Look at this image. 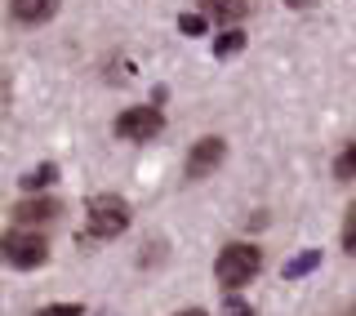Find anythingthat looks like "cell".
<instances>
[{
	"mask_svg": "<svg viewBox=\"0 0 356 316\" xmlns=\"http://www.w3.org/2000/svg\"><path fill=\"white\" fill-rule=\"evenodd\" d=\"M5 107H9V76L0 72V111H5Z\"/></svg>",
	"mask_w": 356,
	"mask_h": 316,
	"instance_id": "e0dca14e",
	"label": "cell"
},
{
	"mask_svg": "<svg viewBox=\"0 0 356 316\" xmlns=\"http://www.w3.org/2000/svg\"><path fill=\"white\" fill-rule=\"evenodd\" d=\"M222 316H254V312H250V303H241V299H232V303H227V308H222Z\"/></svg>",
	"mask_w": 356,
	"mask_h": 316,
	"instance_id": "2e32d148",
	"label": "cell"
},
{
	"mask_svg": "<svg viewBox=\"0 0 356 316\" xmlns=\"http://www.w3.org/2000/svg\"><path fill=\"white\" fill-rule=\"evenodd\" d=\"M200 9H205L209 18H218V22H236V18H245L250 0H200Z\"/></svg>",
	"mask_w": 356,
	"mask_h": 316,
	"instance_id": "ba28073f",
	"label": "cell"
},
{
	"mask_svg": "<svg viewBox=\"0 0 356 316\" xmlns=\"http://www.w3.org/2000/svg\"><path fill=\"white\" fill-rule=\"evenodd\" d=\"M178 27H183L187 36H200V31H205V18H200V14H183V18H178Z\"/></svg>",
	"mask_w": 356,
	"mask_h": 316,
	"instance_id": "9a60e30c",
	"label": "cell"
},
{
	"mask_svg": "<svg viewBox=\"0 0 356 316\" xmlns=\"http://www.w3.org/2000/svg\"><path fill=\"white\" fill-rule=\"evenodd\" d=\"M9 9H14V18L22 27H40V22H49L58 14V0H9Z\"/></svg>",
	"mask_w": 356,
	"mask_h": 316,
	"instance_id": "8992f818",
	"label": "cell"
},
{
	"mask_svg": "<svg viewBox=\"0 0 356 316\" xmlns=\"http://www.w3.org/2000/svg\"><path fill=\"white\" fill-rule=\"evenodd\" d=\"M161 129H165L161 107H125L116 116V134H120V139H129V143H152Z\"/></svg>",
	"mask_w": 356,
	"mask_h": 316,
	"instance_id": "277c9868",
	"label": "cell"
},
{
	"mask_svg": "<svg viewBox=\"0 0 356 316\" xmlns=\"http://www.w3.org/2000/svg\"><path fill=\"white\" fill-rule=\"evenodd\" d=\"M36 316H85L81 303H49V308H40Z\"/></svg>",
	"mask_w": 356,
	"mask_h": 316,
	"instance_id": "4fadbf2b",
	"label": "cell"
},
{
	"mask_svg": "<svg viewBox=\"0 0 356 316\" xmlns=\"http://www.w3.org/2000/svg\"><path fill=\"white\" fill-rule=\"evenodd\" d=\"M312 267H321V250H303L298 258H289V263H285V281H298V276H307Z\"/></svg>",
	"mask_w": 356,
	"mask_h": 316,
	"instance_id": "9c48e42d",
	"label": "cell"
},
{
	"mask_svg": "<svg viewBox=\"0 0 356 316\" xmlns=\"http://www.w3.org/2000/svg\"><path fill=\"white\" fill-rule=\"evenodd\" d=\"M343 250H348V254L356 250V205L348 210V223H343Z\"/></svg>",
	"mask_w": 356,
	"mask_h": 316,
	"instance_id": "5bb4252c",
	"label": "cell"
},
{
	"mask_svg": "<svg viewBox=\"0 0 356 316\" xmlns=\"http://www.w3.org/2000/svg\"><path fill=\"white\" fill-rule=\"evenodd\" d=\"M222 156H227V148H222V139H200L192 156H187V178H205L214 174V169L222 165Z\"/></svg>",
	"mask_w": 356,
	"mask_h": 316,
	"instance_id": "5b68a950",
	"label": "cell"
},
{
	"mask_svg": "<svg viewBox=\"0 0 356 316\" xmlns=\"http://www.w3.org/2000/svg\"><path fill=\"white\" fill-rule=\"evenodd\" d=\"M259 267H263V254L254 250V245H227V250L218 254V263H214V276H218V285L241 290V285H250V281L259 276Z\"/></svg>",
	"mask_w": 356,
	"mask_h": 316,
	"instance_id": "7a4b0ae2",
	"label": "cell"
},
{
	"mask_svg": "<svg viewBox=\"0 0 356 316\" xmlns=\"http://www.w3.org/2000/svg\"><path fill=\"white\" fill-rule=\"evenodd\" d=\"M178 316H205V312H200V308H187V312H178Z\"/></svg>",
	"mask_w": 356,
	"mask_h": 316,
	"instance_id": "ac0fdd59",
	"label": "cell"
},
{
	"mask_svg": "<svg viewBox=\"0 0 356 316\" xmlns=\"http://www.w3.org/2000/svg\"><path fill=\"white\" fill-rule=\"evenodd\" d=\"M245 49V31H222V36L214 40V54L218 58H232V54Z\"/></svg>",
	"mask_w": 356,
	"mask_h": 316,
	"instance_id": "8fae6325",
	"label": "cell"
},
{
	"mask_svg": "<svg viewBox=\"0 0 356 316\" xmlns=\"http://www.w3.org/2000/svg\"><path fill=\"white\" fill-rule=\"evenodd\" d=\"M49 258V245L36 232H14V236H0V263L9 267H40Z\"/></svg>",
	"mask_w": 356,
	"mask_h": 316,
	"instance_id": "3957f363",
	"label": "cell"
},
{
	"mask_svg": "<svg viewBox=\"0 0 356 316\" xmlns=\"http://www.w3.org/2000/svg\"><path fill=\"white\" fill-rule=\"evenodd\" d=\"M54 178H58V165H36V169H27V174L18 178L27 191H40V187H49Z\"/></svg>",
	"mask_w": 356,
	"mask_h": 316,
	"instance_id": "30bf717a",
	"label": "cell"
},
{
	"mask_svg": "<svg viewBox=\"0 0 356 316\" xmlns=\"http://www.w3.org/2000/svg\"><path fill=\"white\" fill-rule=\"evenodd\" d=\"M334 174H339V183H352V174H356V143H348V148L339 152V165H334Z\"/></svg>",
	"mask_w": 356,
	"mask_h": 316,
	"instance_id": "7c38bea8",
	"label": "cell"
},
{
	"mask_svg": "<svg viewBox=\"0 0 356 316\" xmlns=\"http://www.w3.org/2000/svg\"><path fill=\"white\" fill-rule=\"evenodd\" d=\"M58 214H63V205L54 196H31V200H22V205L14 210V219L31 228V223H49V219H58Z\"/></svg>",
	"mask_w": 356,
	"mask_h": 316,
	"instance_id": "52a82bcc",
	"label": "cell"
},
{
	"mask_svg": "<svg viewBox=\"0 0 356 316\" xmlns=\"http://www.w3.org/2000/svg\"><path fill=\"white\" fill-rule=\"evenodd\" d=\"M285 5H294V9H298V5H312V0H285Z\"/></svg>",
	"mask_w": 356,
	"mask_h": 316,
	"instance_id": "d6986e66",
	"label": "cell"
},
{
	"mask_svg": "<svg viewBox=\"0 0 356 316\" xmlns=\"http://www.w3.org/2000/svg\"><path fill=\"white\" fill-rule=\"evenodd\" d=\"M85 228L89 236H98V241H111V236H120L129 228V205L120 196H89V205H85Z\"/></svg>",
	"mask_w": 356,
	"mask_h": 316,
	"instance_id": "6da1fadb",
	"label": "cell"
}]
</instances>
